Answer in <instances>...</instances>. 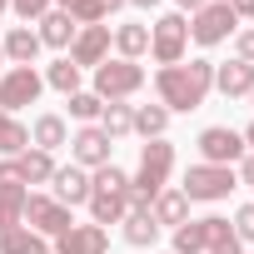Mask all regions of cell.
<instances>
[{"instance_id":"ab89813d","label":"cell","mask_w":254,"mask_h":254,"mask_svg":"<svg viewBox=\"0 0 254 254\" xmlns=\"http://www.w3.org/2000/svg\"><path fill=\"white\" fill-rule=\"evenodd\" d=\"M244 150H249V155H254V120H249V125H244Z\"/></svg>"},{"instance_id":"ffe728a7","label":"cell","mask_w":254,"mask_h":254,"mask_svg":"<svg viewBox=\"0 0 254 254\" xmlns=\"http://www.w3.org/2000/svg\"><path fill=\"white\" fill-rule=\"evenodd\" d=\"M15 170H20V185L30 190V185H50L55 180V155H45V150H25V155H15Z\"/></svg>"},{"instance_id":"52a82bcc","label":"cell","mask_w":254,"mask_h":254,"mask_svg":"<svg viewBox=\"0 0 254 254\" xmlns=\"http://www.w3.org/2000/svg\"><path fill=\"white\" fill-rule=\"evenodd\" d=\"M45 90V75L35 65H10L5 75H0V115H15L25 105H35Z\"/></svg>"},{"instance_id":"30bf717a","label":"cell","mask_w":254,"mask_h":254,"mask_svg":"<svg viewBox=\"0 0 254 254\" xmlns=\"http://www.w3.org/2000/svg\"><path fill=\"white\" fill-rule=\"evenodd\" d=\"M25 229H35L40 239H60L75 219H70V209L60 204V199H50V194H35L30 190V199H25V219H20Z\"/></svg>"},{"instance_id":"44dd1931","label":"cell","mask_w":254,"mask_h":254,"mask_svg":"<svg viewBox=\"0 0 254 254\" xmlns=\"http://www.w3.org/2000/svg\"><path fill=\"white\" fill-rule=\"evenodd\" d=\"M100 130L110 135V140H125V135H135V105H125V100H115V105H105L100 110Z\"/></svg>"},{"instance_id":"484cf974","label":"cell","mask_w":254,"mask_h":254,"mask_svg":"<svg viewBox=\"0 0 254 254\" xmlns=\"http://www.w3.org/2000/svg\"><path fill=\"white\" fill-rule=\"evenodd\" d=\"M165 130H170V110L165 105H135V135L165 140Z\"/></svg>"},{"instance_id":"74e56055","label":"cell","mask_w":254,"mask_h":254,"mask_svg":"<svg viewBox=\"0 0 254 254\" xmlns=\"http://www.w3.org/2000/svg\"><path fill=\"white\" fill-rule=\"evenodd\" d=\"M209 254H244V244H239V239H234V234H229V239H219V244H214V249H209Z\"/></svg>"},{"instance_id":"f1b7e54d","label":"cell","mask_w":254,"mask_h":254,"mask_svg":"<svg viewBox=\"0 0 254 254\" xmlns=\"http://www.w3.org/2000/svg\"><path fill=\"white\" fill-rule=\"evenodd\" d=\"M160 239V224L150 214H125V244H135V249H150Z\"/></svg>"},{"instance_id":"1f68e13d","label":"cell","mask_w":254,"mask_h":254,"mask_svg":"<svg viewBox=\"0 0 254 254\" xmlns=\"http://www.w3.org/2000/svg\"><path fill=\"white\" fill-rule=\"evenodd\" d=\"M229 229H234V239H239V244H254V204H239V209H234V219H229Z\"/></svg>"},{"instance_id":"8d00e7d4","label":"cell","mask_w":254,"mask_h":254,"mask_svg":"<svg viewBox=\"0 0 254 254\" xmlns=\"http://www.w3.org/2000/svg\"><path fill=\"white\" fill-rule=\"evenodd\" d=\"M0 185H20V170H15V160H0Z\"/></svg>"},{"instance_id":"cb8c5ba5","label":"cell","mask_w":254,"mask_h":254,"mask_svg":"<svg viewBox=\"0 0 254 254\" xmlns=\"http://www.w3.org/2000/svg\"><path fill=\"white\" fill-rule=\"evenodd\" d=\"M110 45L120 50V60H140V55H150V30L145 25H115Z\"/></svg>"},{"instance_id":"4dcf8cb0","label":"cell","mask_w":254,"mask_h":254,"mask_svg":"<svg viewBox=\"0 0 254 254\" xmlns=\"http://www.w3.org/2000/svg\"><path fill=\"white\" fill-rule=\"evenodd\" d=\"M65 100H70V120H80V125H95L100 110H105V100H100L95 90H75V95H65Z\"/></svg>"},{"instance_id":"d6986e66","label":"cell","mask_w":254,"mask_h":254,"mask_svg":"<svg viewBox=\"0 0 254 254\" xmlns=\"http://www.w3.org/2000/svg\"><path fill=\"white\" fill-rule=\"evenodd\" d=\"M0 50H5V60H10V65H35V55H40L45 45H40V35H35L30 25H15L5 40H0Z\"/></svg>"},{"instance_id":"ba28073f","label":"cell","mask_w":254,"mask_h":254,"mask_svg":"<svg viewBox=\"0 0 254 254\" xmlns=\"http://www.w3.org/2000/svg\"><path fill=\"white\" fill-rule=\"evenodd\" d=\"M234 30H239V15L224 5V0H209V5H199L190 15V40L194 45H224Z\"/></svg>"},{"instance_id":"f546056e","label":"cell","mask_w":254,"mask_h":254,"mask_svg":"<svg viewBox=\"0 0 254 254\" xmlns=\"http://www.w3.org/2000/svg\"><path fill=\"white\" fill-rule=\"evenodd\" d=\"M90 185H95L100 194H120V199L130 194V175H125L120 165H100V170L90 175Z\"/></svg>"},{"instance_id":"b9f144b4","label":"cell","mask_w":254,"mask_h":254,"mask_svg":"<svg viewBox=\"0 0 254 254\" xmlns=\"http://www.w3.org/2000/svg\"><path fill=\"white\" fill-rule=\"evenodd\" d=\"M120 5H125V0H105V10H110V15H115V10H120Z\"/></svg>"},{"instance_id":"7c38bea8","label":"cell","mask_w":254,"mask_h":254,"mask_svg":"<svg viewBox=\"0 0 254 254\" xmlns=\"http://www.w3.org/2000/svg\"><path fill=\"white\" fill-rule=\"evenodd\" d=\"M110 40H115L110 25H85V30L75 35V45H70V65H80V70L105 65V60H110Z\"/></svg>"},{"instance_id":"7bdbcfd3","label":"cell","mask_w":254,"mask_h":254,"mask_svg":"<svg viewBox=\"0 0 254 254\" xmlns=\"http://www.w3.org/2000/svg\"><path fill=\"white\" fill-rule=\"evenodd\" d=\"M5 10H10V0H0V15H5Z\"/></svg>"},{"instance_id":"7402d4cb","label":"cell","mask_w":254,"mask_h":254,"mask_svg":"<svg viewBox=\"0 0 254 254\" xmlns=\"http://www.w3.org/2000/svg\"><path fill=\"white\" fill-rule=\"evenodd\" d=\"M0 254H50V239H40L35 229L15 224V229L0 234Z\"/></svg>"},{"instance_id":"e575fe53","label":"cell","mask_w":254,"mask_h":254,"mask_svg":"<svg viewBox=\"0 0 254 254\" xmlns=\"http://www.w3.org/2000/svg\"><path fill=\"white\" fill-rule=\"evenodd\" d=\"M234 175H239V185H249V190H254V155H244V160H239V170H234Z\"/></svg>"},{"instance_id":"ee69618b","label":"cell","mask_w":254,"mask_h":254,"mask_svg":"<svg viewBox=\"0 0 254 254\" xmlns=\"http://www.w3.org/2000/svg\"><path fill=\"white\" fill-rule=\"evenodd\" d=\"M0 65H5V50H0ZM0 75H5V70H0Z\"/></svg>"},{"instance_id":"9a60e30c","label":"cell","mask_w":254,"mask_h":254,"mask_svg":"<svg viewBox=\"0 0 254 254\" xmlns=\"http://www.w3.org/2000/svg\"><path fill=\"white\" fill-rule=\"evenodd\" d=\"M214 90H219L224 100L249 95V90H254V65H244V60H224V65H214Z\"/></svg>"},{"instance_id":"d6a6232c","label":"cell","mask_w":254,"mask_h":254,"mask_svg":"<svg viewBox=\"0 0 254 254\" xmlns=\"http://www.w3.org/2000/svg\"><path fill=\"white\" fill-rule=\"evenodd\" d=\"M10 10H15L25 25H35L40 15H50V10H55V0H10Z\"/></svg>"},{"instance_id":"60d3db41","label":"cell","mask_w":254,"mask_h":254,"mask_svg":"<svg viewBox=\"0 0 254 254\" xmlns=\"http://www.w3.org/2000/svg\"><path fill=\"white\" fill-rule=\"evenodd\" d=\"M125 5H135V10H155L160 0H125Z\"/></svg>"},{"instance_id":"277c9868","label":"cell","mask_w":254,"mask_h":254,"mask_svg":"<svg viewBox=\"0 0 254 254\" xmlns=\"http://www.w3.org/2000/svg\"><path fill=\"white\" fill-rule=\"evenodd\" d=\"M145 90V65L140 60H105V65H95V95L105 100V105H115V100H135Z\"/></svg>"},{"instance_id":"5bb4252c","label":"cell","mask_w":254,"mask_h":254,"mask_svg":"<svg viewBox=\"0 0 254 254\" xmlns=\"http://www.w3.org/2000/svg\"><path fill=\"white\" fill-rule=\"evenodd\" d=\"M50 254H110V229H100V224H70L50 244Z\"/></svg>"},{"instance_id":"603a6c76","label":"cell","mask_w":254,"mask_h":254,"mask_svg":"<svg viewBox=\"0 0 254 254\" xmlns=\"http://www.w3.org/2000/svg\"><path fill=\"white\" fill-rule=\"evenodd\" d=\"M25 199H30L25 185H0V234L25 219Z\"/></svg>"},{"instance_id":"8992f818","label":"cell","mask_w":254,"mask_h":254,"mask_svg":"<svg viewBox=\"0 0 254 254\" xmlns=\"http://www.w3.org/2000/svg\"><path fill=\"white\" fill-rule=\"evenodd\" d=\"M185 50H190V20H185L180 10L160 15V20L150 25V55H155L160 65H180Z\"/></svg>"},{"instance_id":"3957f363","label":"cell","mask_w":254,"mask_h":254,"mask_svg":"<svg viewBox=\"0 0 254 254\" xmlns=\"http://www.w3.org/2000/svg\"><path fill=\"white\" fill-rule=\"evenodd\" d=\"M239 190V175L229 170V165H190L185 170V180H180V194L194 204V199H204V204H219V199H229Z\"/></svg>"},{"instance_id":"2e32d148","label":"cell","mask_w":254,"mask_h":254,"mask_svg":"<svg viewBox=\"0 0 254 254\" xmlns=\"http://www.w3.org/2000/svg\"><path fill=\"white\" fill-rule=\"evenodd\" d=\"M35 25H40V30H35V35H40V45H50V50H70V45H75V35H80V25H75L65 10H50V15H40Z\"/></svg>"},{"instance_id":"4fadbf2b","label":"cell","mask_w":254,"mask_h":254,"mask_svg":"<svg viewBox=\"0 0 254 254\" xmlns=\"http://www.w3.org/2000/svg\"><path fill=\"white\" fill-rule=\"evenodd\" d=\"M90 194H95V185H90V170H80V165H55L50 199H60L65 209H75V204H90Z\"/></svg>"},{"instance_id":"5b68a950","label":"cell","mask_w":254,"mask_h":254,"mask_svg":"<svg viewBox=\"0 0 254 254\" xmlns=\"http://www.w3.org/2000/svg\"><path fill=\"white\" fill-rule=\"evenodd\" d=\"M234 229H229V219L224 214H204V219H185L180 229H175V244H170V254H209L219 239H229Z\"/></svg>"},{"instance_id":"d4e9b609","label":"cell","mask_w":254,"mask_h":254,"mask_svg":"<svg viewBox=\"0 0 254 254\" xmlns=\"http://www.w3.org/2000/svg\"><path fill=\"white\" fill-rule=\"evenodd\" d=\"M30 150V130L15 120V115H0V160H15Z\"/></svg>"},{"instance_id":"f6af8a7d","label":"cell","mask_w":254,"mask_h":254,"mask_svg":"<svg viewBox=\"0 0 254 254\" xmlns=\"http://www.w3.org/2000/svg\"><path fill=\"white\" fill-rule=\"evenodd\" d=\"M249 105H254V90H249Z\"/></svg>"},{"instance_id":"e0dca14e","label":"cell","mask_w":254,"mask_h":254,"mask_svg":"<svg viewBox=\"0 0 254 254\" xmlns=\"http://www.w3.org/2000/svg\"><path fill=\"white\" fill-rule=\"evenodd\" d=\"M30 145L45 150V155H55L60 145H70V125H65V115H35V125H30Z\"/></svg>"},{"instance_id":"9c48e42d","label":"cell","mask_w":254,"mask_h":254,"mask_svg":"<svg viewBox=\"0 0 254 254\" xmlns=\"http://www.w3.org/2000/svg\"><path fill=\"white\" fill-rule=\"evenodd\" d=\"M194 150H199V165H229V170L249 155V150H244V135L229 130V125H209V130H199Z\"/></svg>"},{"instance_id":"4316f807","label":"cell","mask_w":254,"mask_h":254,"mask_svg":"<svg viewBox=\"0 0 254 254\" xmlns=\"http://www.w3.org/2000/svg\"><path fill=\"white\" fill-rule=\"evenodd\" d=\"M80 75H85V70H80V65H70V55H60V60H50V65H45V85H50V90H60V95H75V90H80Z\"/></svg>"},{"instance_id":"83f0119b","label":"cell","mask_w":254,"mask_h":254,"mask_svg":"<svg viewBox=\"0 0 254 254\" xmlns=\"http://www.w3.org/2000/svg\"><path fill=\"white\" fill-rule=\"evenodd\" d=\"M90 224H100V229H105V224H125V199L95 190V194H90Z\"/></svg>"},{"instance_id":"7a4b0ae2","label":"cell","mask_w":254,"mask_h":254,"mask_svg":"<svg viewBox=\"0 0 254 254\" xmlns=\"http://www.w3.org/2000/svg\"><path fill=\"white\" fill-rule=\"evenodd\" d=\"M170 170H175V145H170V140H145V150H140V170L130 175V190L145 194V199L155 204V194L170 185Z\"/></svg>"},{"instance_id":"ac0fdd59","label":"cell","mask_w":254,"mask_h":254,"mask_svg":"<svg viewBox=\"0 0 254 254\" xmlns=\"http://www.w3.org/2000/svg\"><path fill=\"white\" fill-rule=\"evenodd\" d=\"M150 219H155L160 229H180V224L190 219V199H185L180 190H160L155 204H150Z\"/></svg>"},{"instance_id":"f35d334b","label":"cell","mask_w":254,"mask_h":254,"mask_svg":"<svg viewBox=\"0 0 254 254\" xmlns=\"http://www.w3.org/2000/svg\"><path fill=\"white\" fill-rule=\"evenodd\" d=\"M175 5H180V15H185V10H190V15H194V10H199V5H209V0H175Z\"/></svg>"},{"instance_id":"6da1fadb","label":"cell","mask_w":254,"mask_h":254,"mask_svg":"<svg viewBox=\"0 0 254 254\" xmlns=\"http://www.w3.org/2000/svg\"><path fill=\"white\" fill-rule=\"evenodd\" d=\"M214 90V60H180V65H160L155 75V95L160 105L175 115V110H199Z\"/></svg>"},{"instance_id":"8fae6325","label":"cell","mask_w":254,"mask_h":254,"mask_svg":"<svg viewBox=\"0 0 254 254\" xmlns=\"http://www.w3.org/2000/svg\"><path fill=\"white\" fill-rule=\"evenodd\" d=\"M110 150H115V140L100 130V125H80V130L70 135V165H80V170L115 165V160H110Z\"/></svg>"},{"instance_id":"836d02e7","label":"cell","mask_w":254,"mask_h":254,"mask_svg":"<svg viewBox=\"0 0 254 254\" xmlns=\"http://www.w3.org/2000/svg\"><path fill=\"white\" fill-rule=\"evenodd\" d=\"M234 60L254 65V30H234Z\"/></svg>"},{"instance_id":"d590c367","label":"cell","mask_w":254,"mask_h":254,"mask_svg":"<svg viewBox=\"0 0 254 254\" xmlns=\"http://www.w3.org/2000/svg\"><path fill=\"white\" fill-rule=\"evenodd\" d=\"M224 5H229L239 20H254V0H224Z\"/></svg>"}]
</instances>
